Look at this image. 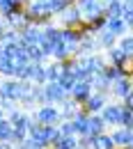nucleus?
Instances as JSON below:
<instances>
[{"label":"nucleus","instance_id":"f257e3e1","mask_svg":"<svg viewBox=\"0 0 133 149\" xmlns=\"http://www.w3.org/2000/svg\"><path fill=\"white\" fill-rule=\"evenodd\" d=\"M32 117H35V122L46 124V126H57L60 119H62L60 106H55V103H41V106H37L32 110Z\"/></svg>","mask_w":133,"mask_h":149},{"label":"nucleus","instance_id":"f03ea898","mask_svg":"<svg viewBox=\"0 0 133 149\" xmlns=\"http://www.w3.org/2000/svg\"><path fill=\"white\" fill-rule=\"evenodd\" d=\"M57 21H60V28H80L83 25V14L78 9V5H69L64 7L60 14H57Z\"/></svg>","mask_w":133,"mask_h":149},{"label":"nucleus","instance_id":"7ed1b4c3","mask_svg":"<svg viewBox=\"0 0 133 149\" xmlns=\"http://www.w3.org/2000/svg\"><path fill=\"white\" fill-rule=\"evenodd\" d=\"M76 62L80 64V67L90 69L92 74H99V71H103V67L108 64L106 55H101V53H90V55H76Z\"/></svg>","mask_w":133,"mask_h":149},{"label":"nucleus","instance_id":"20e7f679","mask_svg":"<svg viewBox=\"0 0 133 149\" xmlns=\"http://www.w3.org/2000/svg\"><path fill=\"white\" fill-rule=\"evenodd\" d=\"M101 117H103V122H106V126H119V119H122V101L117 103V101H108L103 108H101Z\"/></svg>","mask_w":133,"mask_h":149},{"label":"nucleus","instance_id":"39448f33","mask_svg":"<svg viewBox=\"0 0 133 149\" xmlns=\"http://www.w3.org/2000/svg\"><path fill=\"white\" fill-rule=\"evenodd\" d=\"M78 9H80V14H83V21L87 23V21L106 14V0H87V2L78 5Z\"/></svg>","mask_w":133,"mask_h":149},{"label":"nucleus","instance_id":"423d86ee","mask_svg":"<svg viewBox=\"0 0 133 149\" xmlns=\"http://www.w3.org/2000/svg\"><path fill=\"white\" fill-rule=\"evenodd\" d=\"M28 135L37 142L39 149H51V140H48V131H46V124H39V122H32L28 126Z\"/></svg>","mask_w":133,"mask_h":149},{"label":"nucleus","instance_id":"0eeeda50","mask_svg":"<svg viewBox=\"0 0 133 149\" xmlns=\"http://www.w3.org/2000/svg\"><path fill=\"white\" fill-rule=\"evenodd\" d=\"M44 94H46V103H55V106H60V103L69 96L57 80H48V83L44 85Z\"/></svg>","mask_w":133,"mask_h":149},{"label":"nucleus","instance_id":"6e6552de","mask_svg":"<svg viewBox=\"0 0 133 149\" xmlns=\"http://www.w3.org/2000/svg\"><path fill=\"white\" fill-rule=\"evenodd\" d=\"M0 96L2 99H12V101H21V83L16 78H2L0 83Z\"/></svg>","mask_w":133,"mask_h":149},{"label":"nucleus","instance_id":"1a4fd4ad","mask_svg":"<svg viewBox=\"0 0 133 149\" xmlns=\"http://www.w3.org/2000/svg\"><path fill=\"white\" fill-rule=\"evenodd\" d=\"M110 96L113 94H103V92H92L90 96H87V101L80 106L85 112H101V108L110 101Z\"/></svg>","mask_w":133,"mask_h":149},{"label":"nucleus","instance_id":"9d476101","mask_svg":"<svg viewBox=\"0 0 133 149\" xmlns=\"http://www.w3.org/2000/svg\"><path fill=\"white\" fill-rule=\"evenodd\" d=\"M129 92H133V83H131V76H119L117 80L110 83V94H113L115 99H124V96H129Z\"/></svg>","mask_w":133,"mask_h":149},{"label":"nucleus","instance_id":"9b49d317","mask_svg":"<svg viewBox=\"0 0 133 149\" xmlns=\"http://www.w3.org/2000/svg\"><path fill=\"white\" fill-rule=\"evenodd\" d=\"M41 41H44V28L30 23L25 30H21V44L23 46H32V44H41Z\"/></svg>","mask_w":133,"mask_h":149},{"label":"nucleus","instance_id":"f8f14e48","mask_svg":"<svg viewBox=\"0 0 133 149\" xmlns=\"http://www.w3.org/2000/svg\"><path fill=\"white\" fill-rule=\"evenodd\" d=\"M115 147H133V129H124V126H115L110 131Z\"/></svg>","mask_w":133,"mask_h":149},{"label":"nucleus","instance_id":"ddd939ff","mask_svg":"<svg viewBox=\"0 0 133 149\" xmlns=\"http://www.w3.org/2000/svg\"><path fill=\"white\" fill-rule=\"evenodd\" d=\"M103 55H106V60H108V64H115V67H129V60H131V57L126 55L117 44L110 46V48H106Z\"/></svg>","mask_w":133,"mask_h":149},{"label":"nucleus","instance_id":"4468645a","mask_svg":"<svg viewBox=\"0 0 133 149\" xmlns=\"http://www.w3.org/2000/svg\"><path fill=\"white\" fill-rule=\"evenodd\" d=\"M94 92V87H92V80H76L74 83V90H71V94L69 96H74L78 103L83 106L85 101H87V96Z\"/></svg>","mask_w":133,"mask_h":149},{"label":"nucleus","instance_id":"2eb2a0df","mask_svg":"<svg viewBox=\"0 0 133 149\" xmlns=\"http://www.w3.org/2000/svg\"><path fill=\"white\" fill-rule=\"evenodd\" d=\"M99 51H101V46H99L96 35H83V37H80V44H78L76 55H90V53H99Z\"/></svg>","mask_w":133,"mask_h":149},{"label":"nucleus","instance_id":"dca6fc26","mask_svg":"<svg viewBox=\"0 0 133 149\" xmlns=\"http://www.w3.org/2000/svg\"><path fill=\"white\" fill-rule=\"evenodd\" d=\"M28 80H32L35 85H46V64H37V62H30L28 64Z\"/></svg>","mask_w":133,"mask_h":149},{"label":"nucleus","instance_id":"f3484780","mask_svg":"<svg viewBox=\"0 0 133 149\" xmlns=\"http://www.w3.org/2000/svg\"><path fill=\"white\" fill-rule=\"evenodd\" d=\"M108 129L106 126V122H103V117H101V112H90V122H87V135H99V133H103V131Z\"/></svg>","mask_w":133,"mask_h":149},{"label":"nucleus","instance_id":"a211bd4d","mask_svg":"<svg viewBox=\"0 0 133 149\" xmlns=\"http://www.w3.org/2000/svg\"><path fill=\"white\" fill-rule=\"evenodd\" d=\"M74 122V129H76V135H85L87 133V122H90V112H85L83 108H78L71 117Z\"/></svg>","mask_w":133,"mask_h":149},{"label":"nucleus","instance_id":"6ab92c4d","mask_svg":"<svg viewBox=\"0 0 133 149\" xmlns=\"http://www.w3.org/2000/svg\"><path fill=\"white\" fill-rule=\"evenodd\" d=\"M78 108H80V103H78L76 99H74V96H67V99L60 103V115H62V119H71Z\"/></svg>","mask_w":133,"mask_h":149},{"label":"nucleus","instance_id":"aec40b11","mask_svg":"<svg viewBox=\"0 0 133 149\" xmlns=\"http://www.w3.org/2000/svg\"><path fill=\"white\" fill-rule=\"evenodd\" d=\"M106 28H108V30L113 32L115 37H124V35L129 32V25L124 23V19H108Z\"/></svg>","mask_w":133,"mask_h":149},{"label":"nucleus","instance_id":"412c9836","mask_svg":"<svg viewBox=\"0 0 133 149\" xmlns=\"http://www.w3.org/2000/svg\"><path fill=\"white\" fill-rule=\"evenodd\" d=\"M96 39H99V46H101V51H106V48L115 46L119 37H115V35L110 32V30H108V28H103L101 32H96Z\"/></svg>","mask_w":133,"mask_h":149},{"label":"nucleus","instance_id":"4be33fe9","mask_svg":"<svg viewBox=\"0 0 133 149\" xmlns=\"http://www.w3.org/2000/svg\"><path fill=\"white\" fill-rule=\"evenodd\" d=\"M122 14H124V2L122 0L106 2V19H122Z\"/></svg>","mask_w":133,"mask_h":149},{"label":"nucleus","instance_id":"5701e85b","mask_svg":"<svg viewBox=\"0 0 133 149\" xmlns=\"http://www.w3.org/2000/svg\"><path fill=\"white\" fill-rule=\"evenodd\" d=\"M92 87H94V92L110 94V80H108L106 76L99 71V74H94V76H92Z\"/></svg>","mask_w":133,"mask_h":149},{"label":"nucleus","instance_id":"b1692460","mask_svg":"<svg viewBox=\"0 0 133 149\" xmlns=\"http://www.w3.org/2000/svg\"><path fill=\"white\" fill-rule=\"evenodd\" d=\"M80 37H83V32H80V28H62V41L64 44H80Z\"/></svg>","mask_w":133,"mask_h":149},{"label":"nucleus","instance_id":"393cba45","mask_svg":"<svg viewBox=\"0 0 133 149\" xmlns=\"http://www.w3.org/2000/svg\"><path fill=\"white\" fill-rule=\"evenodd\" d=\"M28 57H30V62H37V64H46V53H44V48L39 46V44H32V46H28Z\"/></svg>","mask_w":133,"mask_h":149},{"label":"nucleus","instance_id":"a878e982","mask_svg":"<svg viewBox=\"0 0 133 149\" xmlns=\"http://www.w3.org/2000/svg\"><path fill=\"white\" fill-rule=\"evenodd\" d=\"M14 62L12 57H7L5 53H0V78H12L14 76Z\"/></svg>","mask_w":133,"mask_h":149},{"label":"nucleus","instance_id":"bb28decb","mask_svg":"<svg viewBox=\"0 0 133 149\" xmlns=\"http://www.w3.org/2000/svg\"><path fill=\"white\" fill-rule=\"evenodd\" d=\"M94 149H115V142H113V138H110L108 131L94 135Z\"/></svg>","mask_w":133,"mask_h":149},{"label":"nucleus","instance_id":"cd10ccee","mask_svg":"<svg viewBox=\"0 0 133 149\" xmlns=\"http://www.w3.org/2000/svg\"><path fill=\"white\" fill-rule=\"evenodd\" d=\"M78 147V135H60L53 149H76Z\"/></svg>","mask_w":133,"mask_h":149},{"label":"nucleus","instance_id":"c85d7f7f","mask_svg":"<svg viewBox=\"0 0 133 149\" xmlns=\"http://www.w3.org/2000/svg\"><path fill=\"white\" fill-rule=\"evenodd\" d=\"M44 39H48V41H62V28L55 25V23H51V25H46L44 28Z\"/></svg>","mask_w":133,"mask_h":149},{"label":"nucleus","instance_id":"c756f323","mask_svg":"<svg viewBox=\"0 0 133 149\" xmlns=\"http://www.w3.org/2000/svg\"><path fill=\"white\" fill-rule=\"evenodd\" d=\"M60 74H62V62L51 60V62L46 64V80H57Z\"/></svg>","mask_w":133,"mask_h":149},{"label":"nucleus","instance_id":"7c9ffc66","mask_svg":"<svg viewBox=\"0 0 133 149\" xmlns=\"http://www.w3.org/2000/svg\"><path fill=\"white\" fill-rule=\"evenodd\" d=\"M117 46H119L129 57H133V32H126L124 37H119L117 39Z\"/></svg>","mask_w":133,"mask_h":149},{"label":"nucleus","instance_id":"2f4dec72","mask_svg":"<svg viewBox=\"0 0 133 149\" xmlns=\"http://www.w3.org/2000/svg\"><path fill=\"white\" fill-rule=\"evenodd\" d=\"M12 131H14V126H12L9 119L5 117V119L0 122V142H9V140H12Z\"/></svg>","mask_w":133,"mask_h":149},{"label":"nucleus","instance_id":"473e14b6","mask_svg":"<svg viewBox=\"0 0 133 149\" xmlns=\"http://www.w3.org/2000/svg\"><path fill=\"white\" fill-rule=\"evenodd\" d=\"M119 126L133 129V110H131V108H126L124 103H122V119H119Z\"/></svg>","mask_w":133,"mask_h":149},{"label":"nucleus","instance_id":"72a5a7b5","mask_svg":"<svg viewBox=\"0 0 133 149\" xmlns=\"http://www.w3.org/2000/svg\"><path fill=\"white\" fill-rule=\"evenodd\" d=\"M57 83L64 87V92L71 94V90H74V83H76V78H74V74H60V78H57Z\"/></svg>","mask_w":133,"mask_h":149},{"label":"nucleus","instance_id":"f704fd0d","mask_svg":"<svg viewBox=\"0 0 133 149\" xmlns=\"http://www.w3.org/2000/svg\"><path fill=\"white\" fill-rule=\"evenodd\" d=\"M25 138H28V129H23V126H14V131H12V140H9V142L19 147Z\"/></svg>","mask_w":133,"mask_h":149},{"label":"nucleus","instance_id":"c9c22d12","mask_svg":"<svg viewBox=\"0 0 133 149\" xmlns=\"http://www.w3.org/2000/svg\"><path fill=\"white\" fill-rule=\"evenodd\" d=\"M19 106L23 108V110L32 112L35 108H37V101H35V96H32V94H25V96H23V99L19 101Z\"/></svg>","mask_w":133,"mask_h":149},{"label":"nucleus","instance_id":"e433bc0d","mask_svg":"<svg viewBox=\"0 0 133 149\" xmlns=\"http://www.w3.org/2000/svg\"><path fill=\"white\" fill-rule=\"evenodd\" d=\"M60 131H62V135H76V129H74V122L71 119H60Z\"/></svg>","mask_w":133,"mask_h":149},{"label":"nucleus","instance_id":"4c0bfd02","mask_svg":"<svg viewBox=\"0 0 133 149\" xmlns=\"http://www.w3.org/2000/svg\"><path fill=\"white\" fill-rule=\"evenodd\" d=\"M92 71H90V69H85V67H80V64H78L76 67V71H74V78H76V80H92Z\"/></svg>","mask_w":133,"mask_h":149},{"label":"nucleus","instance_id":"58836bf2","mask_svg":"<svg viewBox=\"0 0 133 149\" xmlns=\"http://www.w3.org/2000/svg\"><path fill=\"white\" fill-rule=\"evenodd\" d=\"M32 96H35V101H37V106L41 103H46V94H44V85H32Z\"/></svg>","mask_w":133,"mask_h":149},{"label":"nucleus","instance_id":"ea45409f","mask_svg":"<svg viewBox=\"0 0 133 149\" xmlns=\"http://www.w3.org/2000/svg\"><path fill=\"white\" fill-rule=\"evenodd\" d=\"M78 147L80 149H94V138L92 135H78Z\"/></svg>","mask_w":133,"mask_h":149},{"label":"nucleus","instance_id":"a19ab883","mask_svg":"<svg viewBox=\"0 0 133 149\" xmlns=\"http://www.w3.org/2000/svg\"><path fill=\"white\" fill-rule=\"evenodd\" d=\"M28 64H30V62H28ZM28 64H16L12 78H16V80H25V78H28Z\"/></svg>","mask_w":133,"mask_h":149},{"label":"nucleus","instance_id":"79ce46f5","mask_svg":"<svg viewBox=\"0 0 133 149\" xmlns=\"http://www.w3.org/2000/svg\"><path fill=\"white\" fill-rule=\"evenodd\" d=\"M122 19H124V23L129 25V32H133V7L124 5V14H122Z\"/></svg>","mask_w":133,"mask_h":149},{"label":"nucleus","instance_id":"37998d69","mask_svg":"<svg viewBox=\"0 0 133 149\" xmlns=\"http://www.w3.org/2000/svg\"><path fill=\"white\" fill-rule=\"evenodd\" d=\"M0 108H2L5 115H7V112H12L14 108H19V103H16V101H12V99H2V96H0Z\"/></svg>","mask_w":133,"mask_h":149},{"label":"nucleus","instance_id":"c03bdc74","mask_svg":"<svg viewBox=\"0 0 133 149\" xmlns=\"http://www.w3.org/2000/svg\"><path fill=\"white\" fill-rule=\"evenodd\" d=\"M19 149H39V147H37V142H35V140L28 135V138H25V140L19 145Z\"/></svg>","mask_w":133,"mask_h":149},{"label":"nucleus","instance_id":"a18cd8bd","mask_svg":"<svg viewBox=\"0 0 133 149\" xmlns=\"http://www.w3.org/2000/svg\"><path fill=\"white\" fill-rule=\"evenodd\" d=\"M122 103H124L126 108H131V110H133V92H129V96H124V99H122Z\"/></svg>","mask_w":133,"mask_h":149},{"label":"nucleus","instance_id":"49530a36","mask_svg":"<svg viewBox=\"0 0 133 149\" xmlns=\"http://www.w3.org/2000/svg\"><path fill=\"white\" fill-rule=\"evenodd\" d=\"M7 28H9V25H7V21L2 19V16H0V37L5 35V30H7Z\"/></svg>","mask_w":133,"mask_h":149},{"label":"nucleus","instance_id":"de8ad7c7","mask_svg":"<svg viewBox=\"0 0 133 149\" xmlns=\"http://www.w3.org/2000/svg\"><path fill=\"white\" fill-rule=\"evenodd\" d=\"M12 2H16V5H23V7H25V5L30 2V0H12Z\"/></svg>","mask_w":133,"mask_h":149},{"label":"nucleus","instance_id":"09e8293b","mask_svg":"<svg viewBox=\"0 0 133 149\" xmlns=\"http://www.w3.org/2000/svg\"><path fill=\"white\" fill-rule=\"evenodd\" d=\"M5 117H7V115H5V110H2V108H0V122H2V119H5Z\"/></svg>","mask_w":133,"mask_h":149},{"label":"nucleus","instance_id":"8fccbe9b","mask_svg":"<svg viewBox=\"0 0 133 149\" xmlns=\"http://www.w3.org/2000/svg\"><path fill=\"white\" fill-rule=\"evenodd\" d=\"M122 2H124V5H131V2H133V0H122Z\"/></svg>","mask_w":133,"mask_h":149},{"label":"nucleus","instance_id":"3c124183","mask_svg":"<svg viewBox=\"0 0 133 149\" xmlns=\"http://www.w3.org/2000/svg\"><path fill=\"white\" fill-rule=\"evenodd\" d=\"M131 83H133V71H131Z\"/></svg>","mask_w":133,"mask_h":149},{"label":"nucleus","instance_id":"603ef678","mask_svg":"<svg viewBox=\"0 0 133 149\" xmlns=\"http://www.w3.org/2000/svg\"><path fill=\"white\" fill-rule=\"evenodd\" d=\"M106 2H110V0H106Z\"/></svg>","mask_w":133,"mask_h":149},{"label":"nucleus","instance_id":"864d4df0","mask_svg":"<svg viewBox=\"0 0 133 149\" xmlns=\"http://www.w3.org/2000/svg\"><path fill=\"white\" fill-rule=\"evenodd\" d=\"M0 83H2V78H0Z\"/></svg>","mask_w":133,"mask_h":149},{"label":"nucleus","instance_id":"5fc2aeb1","mask_svg":"<svg viewBox=\"0 0 133 149\" xmlns=\"http://www.w3.org/2000/svg\"><path fill=\"white\" fill-rule=\"evenodd\" d=\"M76 149H80V147H76Z\"/></svg>","mask_w":133,"mask_h":149},{"label":"nucleus","instance_id":"6e6d98bb","mask_svg":"<svg viewBox=\"0 0 133 149\" xmlns=\"http://www.w3.org/2000/svg\"><path fill=\"white\" fill-rule=\"evenodd\" d=\"M129 149H133V147H129Z\"/></svg>","mask_w":133,"mask_h":149},{"label":"nucleus","instance_id":"4d7b16f0","mask_svg":"<svg viewBox=\"0 0 133 149\" xmlns=\"http://www.w3.org/2000/svg\"><path fill=\"white\" fill-rule=\"evenodd\" d=\"M16 149H19V147H16Z\"/></svg>","mask_w":133,"mask_h":149}]
</instances>
